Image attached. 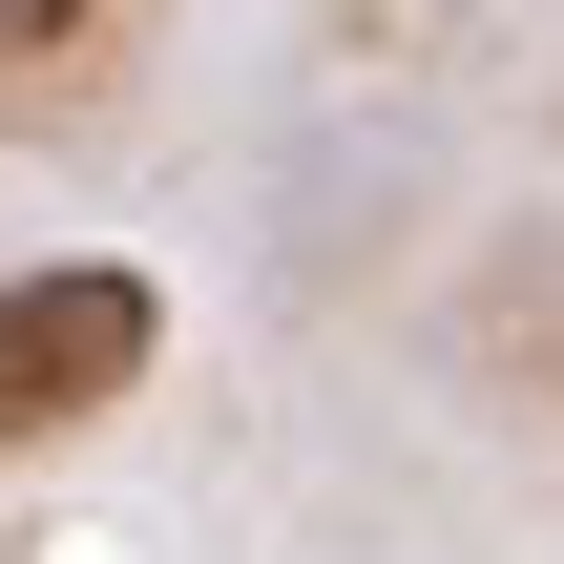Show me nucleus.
<instances>
[{
    "label": "nucleus",
    "mask_w": 564,
    "mask_h": 564,
    "mask_svg": "<svg viewBox=\"0 0 564 564\" xmlns=\"http://www.w3.org/2000/svg\"><path fill=\"white\" fill-rule=\"evenodd\" d=\"M0 564H42V544H0Z\"/></svg>",
    "instance_id": "nucleus-3"
},
{
    "label": "nucleus",
    "mask_w": 564,
    "mask_h": 564,
    "mask_svg": "<svg viewBox=\"0 0 564 564\" xmlns=\"http://www.w3.org/2000/svg\"><path fill=\"white\" fill-rule=\"evenodd\" d=\"M147 356H167V272H147V251H42V272H0V460L126 419Z\"/></svg>",
    "instance_id": "nucleus-1"
},
{
    "label": "nucleus",
    "mask_w": 564,
    "mask_h": 564,
    "mask_svg": "<svg viewBox=\"0 0 564 564\" xmlns=\"http://www.w3.org/2000/svg\"><path fill=\"white\" fill-rule=\"evenodd\" d=\"M84 21H105V0H0V63H63Z\"/></svg>",
    "instance_id": "nucleus-2"
}]
</instances>
